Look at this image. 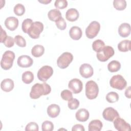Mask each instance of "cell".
I'll return each instance as SVG.
<instances>
[{
	"instance_id": "obj_28",
	"label": "cell",
	"mask_w": 131,
	"mask_h": 131,
	"mask_svg": "<svg viewBox=\"0 0 131 131\" xmlns=\"http://www.w3.org/2000/svg\"><path fill=\"white\" fill-rule=\"evenodd\" d=\"M113 6L116 10H123L126 8V2L125 0H114Z\"/></svg>"
},
{
	"instance_id": "obj_34",
	"label": "cell",
	"mask_w": 131,
	"mask_h": 131,
	"mask_svg": "<svg viewBox=\"0 0 131 131\" xmlns=\"http://www.w3.org/2000/svg\"><path fill=\"white\" fill-rule=\"evenodd\" d=\"M68 105L70 110H74L77 109L79 106V101L75 98H72L68 101Z\"/></svg>"
},
{
	"instance_id": "obj_15",
	"label": "cell",
	"mask_w": 131,
	"mask_h": 131,
	"mask_svg": "<svg viewBox=\"0 0 131 131\" xmlns=\"http://www.w3.org/2000/svg\"><path fill=\"white\" fill-rule=\"evenodd\" d=\"M5 25L9 30L14 31L18 26V19L13 16L8 17L5 20Z\"/></svg>"
},
{
	"instance_id": "obj_30",
	"label": "cell",
	"mask_w": 131,
	"mask_h": 131,
	"mask_svg": "<svg viewBox=\"0 0 131 131\" xmlns=\"http://www.w3.org/2000/svg\"><path fill=\"white\" fill-rule=\"evenodd\" d=\"M104 46V42L101 39H96L92 43L93 50L96 52H99Z\"/></svg>"
},
{
	"instance_id": "obj_11",
	"label": "cell",
	"mask_w": 131,
	"mask_h": 131,
	"mask_svg": "<svg viewBox=\"0 0 131 131\" xmlns=\"http://www.w3.org/2000/svg\"><path fill=\"white\" fill-rule=\"evenodd\" d=\"M114 125L115 128L119 131H128L131 130L130 124L119 117L116 118L114 121Z\"/></svg>"
},
{
	"instance_id": "obj_8",
	"label": "cell",
	"mask_w": 131,
	"mask_h": 131,
	"mask_svg": "<svg viewBox=\"0 0 131 131\" xmlns=\"http://www.w3.org/2000/svg\"><path fill=\"white\" fill-rule=\"evenodd\" d=\"M100 25L97 21H92L85 29V34L88 38L92 39L96 37L99 33Z\"/></svg>"
},
{
	"instance_id": "obj_39",
	"label": "cell",
	"mask_w": 131,
	"mask_h": 131,
	"mask_svg": "<svg viewBox=\"0 0 131 131\" xmlns=\"http://www.w3.org/2000/svg\"><path fill=\"white\" fill-rule=\"evenodd\" d=\"M39 130V127L38 124L34 122H31L29 123L25 127L26 131L29 130H35L38 131Z\"/></svg>"
},
{
	"instance_id": "obj_5",
	"label": "cell",
	"mask_w": 131,
	"mask_h": 131,
	"mask_svg": "<svg viewBox=\"0 0 131 131\" xmlns=\"http://www.w3.org/2000/svg\"><path fill=\"white\" fill-rule=\"evenodd\" d=\"M114 49L109 46H104L99 52H97V58L101 62L106 61L114 55Z\"/></svg>"
},
{
	"instance_id": "obj_17",
	"label": "cell",
	"mask_w": 131,
	"mask_h": 131,
	"mask_svg": "<svg viewBox=\"0 0 131 131\" xmlns=\"http://www.w3.org/2000/svg\"><path fill=\"white\" fill-rule=\"evenodd\" d=\"M90 114L85 108H80L77 111L75 114L76 119L80 122H85L89 119Z\"/></svg>"
},
{
	"instance_id": "obj_1",
	"label": "cell",
	"mask_w": 131,
	"mask_h": 131,
	"mask_svg": "<svg viewBox=\"0 0 131 131\" xmlns=\"http://www.w3.org/2000/svg\"><path fill=\"white\" fill-rule=\"evenodd\" d=\"M51 91V86L47 83H37L34 84L30 93V97L33 99L39 98L42 95H47L50 93Z\"/></svg>"
},
{
	"instance_id": "obj_44",
	"label": "cell",
	"mask_w": 131,
	"mask_h": 131,
	"mask_svg": "<svg viewBox=\"0 0 131 131\" xmlns=\"http://www.w3.org/2000/svg\"><path fill=\"white\" fill-rule=\"evenodd\" d=\"M39 2L41 3H42V4H47L48 3H50L51 2V0H50V1H38Z\"/></svg>"
},
{
	"instance_id": "obj_10",
	"label": "cell",
	"mask_w": 131,
	"mask_h": 131,
	"mask_svg": "<svg viewBox=\"0 0 131 131\" xmlns=\"http://www.w3.org/2000/svg\"><path fill=\"white\" fill-rule=\"evenodd\" d=\"M102 116L105 120L113 122L116 118L119 117V114L115 109L112 107H108L104 110L102 113Z\"/></svg>"
},
{
	"instance_id": "obj_9",
	"label": "cell",
	"mask_w": 131,
	"mask_h": 131,
	"mask_svg": "<svg viewBox=\"0 0 131 131\" xmlns=\"http://www.w3.org/2000/svg\"><path fill=\"white\" fill-rule=\"evenodd\" d=\"M53 74V69L51 67L44 66L38 71L37 78L39 80L45 82L52 76Z\"/></svg>"
},
{
	"instance_id": "obj_27",
	"label": "cell",
	"mask_w": 131,
	"mask_h": 131,
	"mask_svg": "<svg viewBox=\"0 0 131 131\" xmlns=\"http://www.w3.org/2000/svg\"><path fill=\"white\" fill-rule=\"evenodd\" d=\"M34 80V75L31 71H26L22 74V81L26 83H31Z\"/></svg>"
},
{
	"instance_id": "obj_36",
	"label": "cell",
	"mask_w": 131,
	"mask_h": 131,
	"mask_svg": "<svg viewBox=\"0 0 131 131\" xmlns=\"http://www.w3.org/2000/svg\"><path fill=\"white\" fill-rule=\"evenodd\" d=\"M60 96L62 99L66 101H69L73 98L72 93L69 90H63L61 93Z\"/></svg>"
},
{
	"instance_id": "obj_29",
	"label": "cell",
	"mask_w": 131,
	"mask_h": 131,
	"mask_svg": "<svg viewBox=\"0 0 131 131\" xmlns=\"http://www.w3.org/2000/svg\"><path fill=\"white\" fill-rule=\"evenodd\" d=\"M119 98L118 94L115 92H111L106 95V100L109 103H115L118 101Z\"/></svg>"
},
{
	"instance_id": "obj_4",
	"label": "cell",
	"mask_w": 131,
	"mask_h": 131,
	"mask_svg": "<svg viewBox=\"0 0 131 131\" xmlns=\"http://www.w3.org/2000/svg\"><path fill=\"white\" fill-rule=\"evenodd\" d=\"M110 84L113 88L119 90H122L127 85V82L121 75L113 76L110 81Z\"/></svg>"
},
{
	"instance_id": "obj_43",
	"label": "cell",
	"mask_w": 131,
	"mask_h": 131,
	"mask_svg": "<svg viewBox=\"0 0 131 131\" xmlns=\"http://www.w3.org/2000/svg\"><path fill=\"white\" fill-rule=\"evenodd\" d=\"M130 86L128 87L125 91V95L128 98H130Z\"/></svg>"
},
{
	"instance_id": "obj_22",
	"label": "cell",
	"mask_w": 131,
	"mask_h": 131,
	"mask_svg": "<svg viewBox=\"0 0 131 131\" xmlns=\"http://www.w3.org/2000/svg\"><path fill=\"white\" fill-rule=\"evenodd\" d=\"M102 126L103 124L100 120H93L89 124V131H100Z\"/></svg>"
},
{
	"instance_id": "obj_20",
	"label": "cell",
	"mask_w": 131,
	"mask_h": 131,
	"mask_svg": "<svg viewBox=\"0 0 131 131\" xmlns=\"http://www.w3.org/2000/svg\"><path fill=\"white\" fill-rule=\"evenodd\" d=\"M14 82L10 78L4 79L1 83V88L3 91L9 92L11 91L14 88Z\"/></svg>"
},
{
	"instance_id": "obj_14",
	"label": "cell",
	"mask_w": 131,
	"mask_h": 131,
	"mask_svg": "<svg viewBox=\"0 0 131 131\" xmlns=\"http://www.w3.org/2000/svg\"><path fill=\"white\" fill-rule=\"evenodd\" d=\"M17 64L21 68H28L31 67L33 63V59L28 55L20 56L17 59Z\"/></svg>"
},
{
	"instance_id": "obj_19",
	"label": "cell",
	"mask_w": 131,
	"mask_h": 131,
	"mask_svg": "<svg viewBox=\"0 0 131 131\" xmlns=\"http://www.w3.org/2000/svg\"><path fill=\"white\" fill-rule=\"evenodd\" d=\"M69 35L72 39L77 40L81 38L82 35V32L79 27L73 26L71 28L69 31Z\"/></svg>"
},
{
	"instance_id": "obj_25",
	"label": "cell",
	"mask_w": 131,
	"mask_h": 131,
	"mask_svg": "<svg viewBox=\"0 0 131 131\" xmlns=\"http://www.w3.org/2000/svg\"><path fill=\"white\" fill-rule=\"evenodd\" d=\"M118 49L121 52H127L130 50V41L129 40H124L118 44Z\"/></svg>"
},
{
	"instance_id": "obj_41",
	"label": "cell",
	"mask_w": 131,
	"mask_h": 131,
	"mask_svg": "<svg viewBox=\"0 0 131 131\" xmlns=\"http://www.w3.org/2000/svg\"><path fill=\"white\" fill-rule=\"evenodd\" d=\"M84 130L85 129H84V126L82 125L79 124L74 125L72 128V131H78V130L84 131Z\"/></svg>"
},
{
	"instance_id": "obj_18",
	"label": "cell",
	"mask_w": 131,
	"mask_h": 131,
	"mask_svg": "<svg viewBox=\"0 0 131 131\" xmlns=\"http://www.w3.org/2000/svg\"><path fill=\"white\" fill-rule=\"evenodd\" d=\"M47 114L51 118H56L58 116L60 112V108L58 105L52 104L47 108Z\"/></svg>"
},
{
	"instance_id": "obj_24",
	"label": "cell",
	"mask_w": 131,
	"mask_h": 131,
	"mask_svg": "<svg viewBox=\"0 0 131 131\" xmlns=\"http://www.w3.org/2000/svg\"><path fill=\"white\" fill-rule=\"evenodd\" d=\"M45 52L44 47L40 45H35L31 50L32 55L35 57H39L42 56Z\"/></svg>"
},
{
	"instance_id": "obj_23",
	"label": "cell",
	"mask_w": 131,
	"mask_h": 131,
	"mask_svg": "<svg viewBox=\"0 0 131 131\" xmlns=\"http://www.w3.org/2000/svg\"><path fill=\"white\" fill-rule=\"evenodd\" d=\"M48 16L50 20L55 22L62 17L60 11L57 9H53L50 10L48 13Z\"/></svg>"
},
{
	"instance_id": "obj_2",
	"label": "cell",
	"mask_w": 131,
	"mask_h": 131,
	"mask_svg": "<svg viewBox=\"0 0 131 131\" xmlns=\"http://www.w3.org/2000/svg\"><path fill=\"white\" fill-rule=\"evenodd\" d=\"M15 59V54L11 51H6L3 54L1 61V66L5 70L10 69L13 65Z\"/></svg>"
},
{
	"instance_id": "obj_6",
	"label": "cell",
	"mask_w": 131,
	"mask_h": 131,
	"mask_svg": "<svg viewBox=\"0 0 131 131\" xmlns=\"http://www.w3.org/2000/svg\"><path fill=\"white\" fill-rule=\"evenodd\" d=\"M43 30V25L40 21L33 22L29 28L28 34L29 36L33 39L38 38L40 34Z\"/></svg>"
},
{
	"instance_id": "obj_13",
	"label": "cell",
	"mask_w": 131,
	"mask_h": 131,
	"mask_svg": "<svg viewBox=\"0 0 131 131\" xmlns=\"http://www.w3.org/2000/svg\"><path fill=\"white\" fill-rule=\"evenodd\" d=\"M80 75L85 78H88L93 76L94 70L93 67L89 63H83L79 68Z\"/></svg>"
},
{
	"instance_id": "obj_33",
	"label": "cell",
	"mask_w": 131,
	"mask_h": 131,
	"mask_svg": "<svg viewBox=\"0 0 131 131\" xmlns=\"http://www.w3.org/2000/svg\"><path fill=\"white\" fill-rule=\"evenodd\" d=\"M53 129L54 125L51 121L46 120L42 123L41 129L42 131H52Z\"/></svg>"
},
{
	"instance_id": "obj_3",
	"label": "cell",
	"mask_w": 131,
	"mask_h": 131,
	"mask_svg": "<svg viewBox=\"0 0 131 131\" xmlns=\"http://www.w3.org/2000/svg\"><path fill=\"white\" fill-rule=\"evenodd\" d=\"M99 88L93 80H89L85 84V95L89 99H95L98 95Z\"/></svg>"
},
{
	"instance_id": "obj_37",
	"label": "cell",
	"mask_w": 131,
	"mask_h": 131,
	"mask_svg": "<svg viewBox=\"0 0 131 131\" xmlns=\"http://www.w3.org/2000/svg\"><path fill=\"white\" fill-rule=\"evenodd\" d=\"M54 6L57 9H63L67 7L68 2L66 0H56Z\"/></svg>"
},
{
	"instance_id": "obj_40",
	"label": "cell",
	"mask_w": 131,
	"mask_h": 131,
	"mask_svg": "<svg viewBox=\"0 0 131 131\" xmlns=\"http://www.w3.org/2000/svg\"><path fill=\"white\" fill-rule=\"evenodd\" d=\"M14 39L10 36H8L3 43L6 47L11 48L14 46Z\"/></svg>"
},
{
	"instance_id": "obj_7",
	"label": "cell",
	"mask_w": 131,
	"mask_h": 131,
	"mask_svg": "<svg viewBox=\"0 0 131 131\" xmlns=\"http://www.w3.org/2000/svg\"><path fill=\"white\" fill-rule=\"evenodd\" d=\"M73 59V55L70 52L63 53L57 59V64L60 69H66L71 63Z\"/></svg>"
},
{
	"instance_id": "obj_21",
	"label": "cell",
	"mask_w": 131,
	"mask_h": 131,
	"mask_svg": "<svg viewBox=\"0 0 131 131\" xmlns=\"http://www.w3.org/2000/svg\"><path fill=\"white\" fill-rule=\"evenodd\" d=\"M79 12L75 8L69 9L66 13V19L70 21H76L79 17Z\"/></svg>"
},
{
	"instance_id": "obj_32",
	"label": "cell",
	"mask_w": 131,
	"mask_h": 131,
	"mask_svg": "<svg viewBox=\"0 0 131 131\" xmlns=\"http://www.w3.org/2000/svg\"><path fill=\"white\" fill-rule=\"evenodd\" d=\"M33 21L30 18L25 19L22 23L21 28L23 32L25 33H28V31L33 24Z\"/></svg>"
},
{
	"instance_id": "obj_16",
	"label": "cell",
	"mask_w": 131,
	"mask_h": 131,
	"mask_svg": "<svg viewBox=\"0 0 131 131\" xmlns=\"http://www.w3.org/2000/svg\"><path fill=\"white\" fill-rule=\"evenodd\" d=\"M118 33L122 37H126L130 33V26L128 23L121 24L118 28Z\"/></svg>"
},
{
	"instance_id": "obj_31",
	"label": "cell",
	"mask_w": 131,
	"mask_h": 131,
	"mask_svg": "<svg viewBox=\"0 0 131 131\" xmlns=\"http://www.w3.org/2000/svg\"><path fill=\"white\" fill-rule=\"evenodd\" d=\"M14 13L17 16H21L25 12V8L21 4H16L13 9Z\"/></svg>"
},
{
	"instance_id": "obj_42",
	"label": "cell",
	"mask_w": 131,
	"mask_h": 131,
	"mask_svg": "<svg viewBox=\"0 0 131 131\" xmlns=\"http://www.w3.org/2000/svg\"><path fill=\"white\" fill-rule=\"evenodd\" d=\"M1 41H0V42L1 43H3L8 36L7 35L6 31L3 29L2 27H1Z\"/></svg>"
},
{
	"instance_id": "obj_12",
	"label": "cell",
	"mask_w": 131,
	"mask_h": 131,
	"mask_svg": "<svg viewBox=\"0 0 131 131\" xmlns=\"http://www.w3.org/2000/svg\"><path fill=\"white\" fill-rule=\"evenodd\" d=\"M68 87L73 93L78 94L81 92L83 88V83L80 79L74 78L69 81Z\"/></svg>"
},
{
	"instance_id": "obj_38",
	"label": "cell",
	"mask_w": 131,
	"mask_h": 131,
	"mask_svg": "<svg viewBox=\"0 0 131 131\" xmlns=\"http://www.w3.org/2000/svg\"><path fill=\"white\" fill-rule=\"evenodd\" d=\"M55 24L57 28L61 30H64L67 27V23L63 17H61L59 19L56 21Z\"/></svg>"
},
{
	"instance_id": "obj_26",
	"label": "cell",
	"mask_w": 131,
	"mask_h": 131,
	"mask_svg": "<svg viewBox=\"0 0 131 131\" xmlns=\"http://www.w3.org/2000/svg\"><path fill=\"white\" fill-rule=\"evenodd\" d=\"M121 68L120 63L117 60H112L108 63L107 69L111 72H116L118 71Z\"/></svg>"
},
{
	"instance_id": "obj_35",
	"label": "cell",
	"mask_w": 131,
	"mask_h": 131,
	"mask_svg": "<svg viewBox=\"0 0 131 131\" xmlns=\"http://www.w3.org/2000/svg\"><path fill=\"white\" fill-rule=\"evenodd\" d=\"M14 41L16 44L19 47H25L26 46V41L25 38L19 35H17L15 36Z\"/></svg>"
}]
</instances>
